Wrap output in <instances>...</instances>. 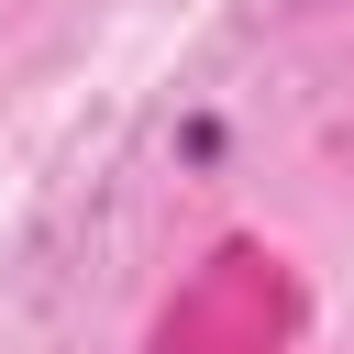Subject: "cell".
Here are the masks:
<instances>
[]
</instances>
